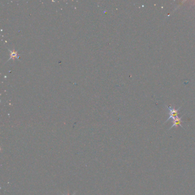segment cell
Returning <instances> with one entry per match:
<instances>
[{
  "mask_svg": "<svg viewBox=\"0 0 195 195\" xmlns=\"http://www.w3.org/2000/svg\"><path fill=\"white\" fill-rule=\"evenodd\" d=\"M180 108H178V109L176 110L175 109L171 108V107H169V109H170V116L167 120H166V121L165 122L168 121L169 120L171 119H172L173 120V119H175V118H176V117H178V110Z\"/></svg>",
  "mask_w": 195,
  "mask_h": 195,
  "instance_id": "obj_1",
  "label": "cell"
},
{
  "mask_svg": "<svg viewBox=\"0 0 195 195\" xmlns=\"http://www.w3.org/2000/svg\"><path fill=\"white\" fill-rule=\"evenodd\" d=\"M181 118L182 117H176V118H175V119L173 120V125L171 126V127L170 128V129H171V128H173V126H177V125H180V126H181V127L183 128V126L181 125V123H182V121H181Z\"/></svg>",
  "mask_w": 195,
  "mask_h": 195,
  "instance_id": "obj_2",
  "label": "cell"
},
{
  "mask_svg": "<svg viewBox=\"0 0 195 195\" xmlns=\"http://www.w3.org/2000/svg\"><path fill=\"white\" fill-rule=\"evenodd\" d=\"M75 193H76V192H74V193L72 195H75ZM62 195H69V194H62Z\"/></svg>",
  "mask_w": 195,
  "mask_h": 195,
  "instance_id": "obj_3",
  "label": "cell"
}]
</instances>
